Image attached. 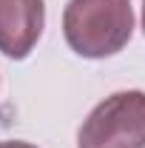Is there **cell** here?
Segmentation results:
<instances>
[{
  "mask_svg": "<svg viewBox=\"0 0 145 148\" xmlns=\"http://www.w3.org/2000/svg\"><path fill=\"white\" fill-rule=\"evenodd\" d=\"M63 34L71 51L88 60L122 51L134 34L131 0H68Z\"/></svg>",
  "mask_w": 145,
  "mask_h": 148,
  "instance_id": "6da1fadb",
  "label": "cell"
},
{
  "mask_svg": "<svg viewBox=\"0 0 145 148\" xmlns=\"http://www.w3.org/2000/svg\"><path fill=\"white\" fill-rule=\"evenodd\" d=\"M77 148H145V91H117L85 117Z\"/></svg>",
  "mask_w": 145,
  "mask_h": 148,
  "instance_id": "7a4b0ae2",
  "label": "cell"
},
{
  "mask_svg": "<svg viewBox=\"0 0 145 148\" xmlns=\"http://www.w3.org/2000/svg\"><path fill=\"white\" fill-rule=\"evenodd\" d=\"M46 26L43 0H0V51L23 60L37 46Z\"/></svg>",
  "mask_w": 145,
  "mask_h": 148,
  "instance_id": "3957f363",
  "label": "cell"
},
{
  "mask_svg": "<svg viewBox=\"0 0 145 148\" xmlns=\"http://www.w3.org/2000/svg\"><path fill=\"white\" fill-rule=\"evenodd\" d=\"M0 148H37V145H29V143H17V140H6V143H0Z\"/></svg>",
  "mask_w": 145,
  "mask_h": 148,
  "instance_id": "277c9868",
  "label": "cell"
},
{
  "mask_svg": "<svg viewBox=\"0 0 145 148\" xmlns=\"http://www.w3.org/2000/svg\"><path fill=\"white\" fill-rule=\"evenodd\" d=\"M142 29H145V0H142Z\"/></svg>",
  "mask_w": 145,
  "mask_h": 148,
  "instance_id": "5b68a950",
  "label": "cell"
}]
</instances>
